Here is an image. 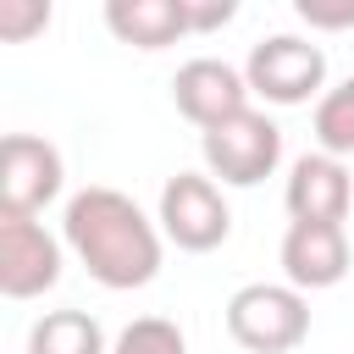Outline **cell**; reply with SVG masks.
<instances>
[{
	"label": "cell",
	"mask_w": 354,
	"mask_h": 354,
	"mask_svg": "<svg viewBox=\"0 0 354 354\" xmlns=\"http://www.w3.org/2000/svg\"><path fill=\"white\" fill-rule=\"evenodd\" d=\"M28 354H111V343L88 310H44L28 326Z\"/></svg>",
	"instance_id": "12"
},
{
	"label": "cell",
	"mask_w": 354,
	"mask_h": 354,
	"mask_svg": "<svg viewBox=\"0 0 354 354\" xmlns=\"http://www.w3.org/2000/svg\"><path fill=\"white\" fill-rule=\"evenodd\" d=\"M44 28H50V6L44 0H0V39L6 44H28Z\"/></svg>",
	"instance_id": "15"
},
{
	"label": "cell",
	"mask_w": 354,
	"mask_h": 354,
	"mask_svg": "<svg viewBox=\"0 0 354 354\" xmlns=\"http://www.w3.org/2000/svg\"><path fill=\"white\" fill-rule=\"evenodd\" d=\"M227 332L249 354H293L310 337V299L288 282H249L227 299Z\"/></svg>",
	"instance_id": "2"
},
{
	"label": "cell",
	"mask_w": 354,
	"mask_h": 354,
	"mask_svg": "<svg viewBox=\"0 0 354 354\" xmlns=\"http://www.w3.org/2000/svg\"><path fill=\"white\" fill-rule=\"evenodd\" d=\"M155 221H160V232H166L177 249H188V254H210V249H221L227 232H232V210H227L216 177H205V171H177V177H166V188H160V216H155Z\"/></svg>",
	"instance_id": "5"
},
{
	"label": "cell",
	"mask_w": 354,
	"mask_h": 354,
	"mask_svg": "<svg viewBox=\"0 0 354 354\" xmlns=\"http://www.w3.org/2000/svg\"><path fill=\"white\" fill-rule=\"evenodd\" d=\"M183 17H188V33H210V28L232 22L238 6L232 0H183Z\"/></svg>",
	"instance_id": "16"
},
{
	"label": "cell",
	"mask_w": 354,
	"mask_h": 354,
	"mask_svg": "<svg viewBox=\"0 0 354 354\" xmlns=\"http://www.w3.org/2000/svg\"><path fill=\"white\" fill-rule=\"evenodd\" d=\"M315 144L337 160L354 155V77H343L337 88L315 100Z\"/></svg>",
	"instance_id": "13"
},
{
	"label": "cell",
	"mask_w": 354,
	"mask_h": 354,
	"mask_svg": "<svg viewBox=\"0 0 354 354\" xmlns=\"http://www.w3.org/2000/svg\"><path fill=\"white\" fill-rule=\"evenodd\" d=\"M171 100H177V111H183L199 133H210V127L232 122L238 111H249V77H243L238 66L216 61V55H194V61L177 66Z\"/></svg>",
	"instance_id": "7"
},
{
	"label": "cell",
	"mask_w": 354,
	"mask_h": 354,
	"mask_svg": "<svg viewBox=\"0 0 354 354\" xmlns=\"http://www.w3.org/2000/svg\"><path fill=\"white\" fill-rule=\"evenodd\" d=\"M61 238L88 266V277L111 293H127V288H144L160 277V238L166 232L122 188H100V183L77 188L66 199Z\"/></svg>",
	"instance_id": "1"
},
{
	"label": "cell",
	"mask_w": 354,
	"mask_h": 354,
	"mask_svg": "<svg viewBox=\"0 0 354 354\" xmlns=\"http://www.w3.org/2000/svg\"><path fill=\"white\" fill-rule=\"evenodd\" d=\"M61 282V243L33 216H0V293L39 299Z\"/></svg>",
	"instance_id": "8"
},
{
	"label": "cell",
	"mask_w": 354,
	"mask_h": 354,
	"mask_svg": "<svg viewBox=\"0 0 354 354\" xmlns=\"http://www.w3.org/2000/svg\"><path fill=\"white\" fill-rule=\"evenodd\" d=\"M282 277L299 293L337 288L348 277V232L326 221H288L282 232Z\"/></svg>",
	"instance_id": "10"
},
{
	"label": "cell",
	"mask_w": 354,
	"mask_h": 354,
	"mask_svg": "<svg viewBox=\"0 0 354 354\" xmlns=\"http://www.w3.org/2000/svg\"><path fill=\"white\" fill-rule=\"evenodd\" d=\"M293 11H299V22H310V28H354V0H343V6H321V0H299Z\"/></svg>",
	"instance_id": "17"
},
{
	"label": "cell",
	"mask_w": 354,
	"mask_h": 354,
	"mask_svg": "<svg viewBox=\"0 0 354 354\" xmlns=\"http://www.w3.org/2000/svg\"><path fill=\"white\" fill-rule=\"evenodd\" d=\"M243 77L249 94H260L266 105H304L326 88V50L299 33H271L249 50Z\"/></svg>",
	"instance_id": "4"
},
{
	"label": "cell",
	"mask_w": 354,
	"mask_h": 354,
	"mask_svg": "<svg viewBox=\"0 0 354 354\" xmlns=\"http://www.w3.org/2000/svg\"><path fill=\"white\" fill-rule=\"evenodd\" d=\"M66 183L61 149L33 133H6L0 144V216H39Z\"/></svg>",
	"instance_id": "6"
},
{
	"label": "cell",
	"mask_w": 354,
	"mask_h": 354,
	"mask_svg": "<svg viewBox=\"0 0 354 354\" xmlns=\"http://www.w3.org/2000/svg\"><path fill=\"white\" fill-rule=\"evenodd\" d=\"M111 354H188V337H183V326L166 321V315H138V321H127V326L116 332Z\"/></svg>",
	"instance_id": "14"
},
{
	"label": "cell",
	"mask_w": 354,
	"mask_h": 354,
	"mask_svg": "<svg viewBox=\"0 0 354 354\" xmlns=\"http://www.w3.org/2000/svg\"><path fill=\"white\" fill-rule=\"evenodd\" d=\"M105 28L122 44L166 50V44H177L188 33V17H183V0H111L105 6Z\"/></svg>",
	"instance_id": "11"
},
{
	"label": "cell",
	"mask_w": 354,
	"mask_h": 354,
	"mask_svg": "<svg viewBox=\"0 0 354 354\" xmlns=\"http://www.w3.org/2000/svg\"><path fill=\"white\" fill-rule=\"evenodd\" d=\"M282 205L293 221H326V227H343L348 205H354V177L337 155L315 149V155H299L293 171H288V188H282Z\"/></svg>",
	"instance_id": "9"
},
{
	"label": "cell",
	"mask_w": 354,
	"mask_h": 354,
	"mask_svg": "<svg viewBox=\"0 0 354 354\" xmlns=\"http://www.w3.org/2000/svg\"><path fill=\"white\" fill-rule=\"evenodd\" d=\"M199 155L210 166V177H221L227 188H254L277 171L282 160V127L266 116V111H238L232 122L199 133Z\"/></svg>",
	"instance_id": "3"
}]
</instances>
